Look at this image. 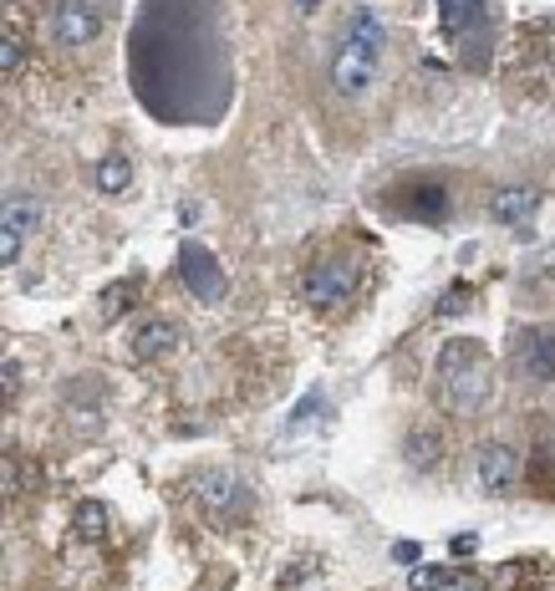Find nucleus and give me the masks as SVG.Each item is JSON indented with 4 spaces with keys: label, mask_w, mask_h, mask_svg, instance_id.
Listing matches in <instances>:
<instances>
[{
    "label": "nucleus",
    "mask_w": 555,
    "mask_h": 591,
    "mask_svg": "<svg viewBox=\"0 0 555 591\" xmlns=\"http://www.w3.org/2000/svg\"><path fill=\"white\" fill-rule=\"evenodd\" d=\"M383 51H387V26L377 21L373 6H357L347 16L337 51H331V92L337 97H367L383 77Z\"/></svg>",
    "instance_id": "1"
},
{
    "label": "nucleus",
    "mask_w": 555,
    "mask_h": 591,
    "mask_svg": "<svg viewBox=\"0 0 555 591\" xmlns=\"http://www.w3.org/2000/svg\"><path fill=\"white\" fill-rule=\"evenodd\" d=\"M438 393H444L448 413H479L489 403V357L479 342L454 337L438 352Z\"/></svg>",
    "instance_id": "2"
},
{
    "label": "nucleus",
    "mask_w": 555,
    "mask_h": 591,
    "mask_svg": "<svg viewBox=\"0 0 555 591\" xmlns=\"http://www.w3.org/2000/svg\"><path fill=\"white\" fill-rule=\"evenodd\" d=\"M444 37L464 67H489L495 51V0H438Z\"/></svg>",
    "instance_id": "3"
},
{
    "label": "nucleus",
    "mask_w": 555,
    "mask_h": 591,
    "mask_svg": "<svg viewBox=\"0 0 555 591\" xmlns=\"http://www.w3.org/2000/svg\"><path fill=\"white\" fill-rule=\"evenodd\" d=\"M184 495L205 510L209 520H219V525L245 520V515H250V505H255V495L245 490L240 480H235L230 470H199V474H189V480H184Z\"/></svg>",
    "instance_id": "4"
},
{
    "label": "nucleus",
    "mask_w": 555,
    "mask_h": 591,
    "mask_svg": "<svg viewBox=\"0 0 555 591\" xmlns=\"http://www.w3.org/2000/svg\"><path fill=\"white\" fill-rule=\"evenodd\" d=\"M108 31V11L97 0H57L47 11V37L57 51H82Z\"/></svg>",
    "instance_id": "5"
},
{
    "label": "nucleus",
    "mask_w": 555,
    "mask_h": 591,
    "mask_svg": "<svg viewBox=\"0 0 555 591\" xmlns=\"http://www.w3.org/2000/svg\"><path fill=\"white\" fill-rule=\"evenodd\" d=\"M351 290H357V266H351V255H321V260L301 276V296L311 306H337V302H347Z\"/></svg>",
    "instance_id": "6"
},
{
    "label": "nucleus",
    "mask_w": 555,
    "mask_h": 591,
    "mask_svg": "<svg viewBox=\"0 0 555 591\" xmlns=\"http://www.w3.org/2000/svg\"><path fill=\"white\" fill-rule=\"evenodd\" d=\"M393 205H398V215L418 219V225H448V219H454V199H448V184L444 179H408V184H398Z\"/></svg>",
    "instance_id": "7"
},
{
    "label": "nucleus",
    "mask_w": 555,
    "mask_h": 591,
    "mask_svg": "<svg viewBox=\"0 0 555 591\" xmlns=\"http://www.w3.org/2000/svg\"><path fill=\"white\" fill-rule=\"evenodd\" d=\"M179 276H184V286H189V296H199V302H209V306L230 296L225 266H219V260L199 240H184V250H179Z\"/></svg>",
    "instance_id": "8"
},
{
    "label": "nucleus",
    "mask_w": 555,
    "mask_h": 591,
    "mask_svg": "<svg viewBox=\"0 0 555 591\" xmlns=\"http://www.w3.org/2000/svg\"><path fill=\"white\" fill-rule=\"evenodd\" d=\"M515 367H519V377H531V383H555V326H519Z\"/></svg>",
    "instance_id": "9"
},
{
    "label": "nucleus",
    "mask_w": 555,
    "mask_h": 591,
    "mask_svg": "<svg viewBox=\"0 0 555 591\" xmlns=\"http://www.w3.org/2000/svg\"><path fill=\"white\" fill-rule=\"evenodd\" d=\"M474 480H479L484 495H509L519 480V454L509 444H484L479 454H474Z\"/></svg>",
    "instance_id": "10"
},
{
    "label": "nucleus",
    "mask_w": 555,
    "mask_h": 591,
    "mask_svg": "<svg viewBox=\"0 0 555 591\" xmlns=\"http://www.w3.org/2000/svg\"><path fill=\"white\" fill-rule=\"evenodd\" d=\"M31 229H37V199L11 194V199H6V215H0V260H6V266L21 260V245Z\"/></svg>",
    "instance_id": "11"
},
{
    "label": "nucleus",
    "mask_w": 555,
    "mask_h": 591,
    "mask_svg": "<svg viewBox=\"0 0 555 591\" xmlns=\"http://www.w3.org/2000/svg\"><path fill=\"white\" fill-rule=\"evenodd\" d=\"M541 209V189L535 184H505L489 194V219L495 225H531V215Z\"/></svg>",
    "instance_id": "12"
},
{
    "label": "nucleus",
    "mask_w": 555,
    "mask_h": 591,
    "mask_svg": "<svg viewBox=\"0 0 555 591\" xmlns=\"http://www.w3.org/2000/svg\"><path fill=\"white\" fill-rule=\"evenodd\" d=\"M169 352H179V326L163 322V316H148L133 332V357L138 363H163Z\"/></svg>",
    "instance_id": "13"
},
{
    "label": "nucleus",
    "mask_w": 555,
    "mask_h": 591,
    "mask_svg": "<svg viewBox=\"0 0 555 591\" xmlns=\"http://www.w3.org/2000/svg\"><path fill=\"white\" fill-rule=\"evenodd\" d=\"M403 459H408L413 474H434L438 464H444V434L428 429V423L408 429V439H403Z\"/></svg>",
    "instance_id": "14"
},
{
    "label": "nucleus",
    "mask_w": 555,
    "mask_h": 591,
    "mask_svg": "<svg viewBox=\"0 0 555 591\" xmlns=\"http://www.w3.org/2000/svg\"><path fill=\"white\" fill-rule=\"evenodd\" d=\"M138 290H143V280H138V276L112 280V286L102 290V302H97V316H102V322H118V316L138 302Z\"/></svg>",
    "instance_id": "15"
},
{
    "label": "nucleus",
    "mask_w": 555,
    "mask_h": 591,
    "mask_svg": "<svg viewBox=\"0 0 555 591\" xmlns=\"http://www.w3.org/2000/svg\"><path fill=\"white\" fill-rule=\"evenodd\" d=\"M108 525H112V515H108V505H102V500H82V505H77V515H72L77 541H102V535H108Z\"/></svg>",
    "instance_id": "16"
},
{
    "label": "nucleus",
    "mask_w": 555,
    "mask_h": 591,
    "mask_svg": "<svg viewBox=\"0 0 555 591\" xmlns=\"http://www.w3.org/2000/svg\"><path fill=\"white\" fill-rule=\"evenodd\" d=\"M413 591H484L474 577H454L448 567H423L413 571Z\"/></svg>",
    "instance_id": "17"
},
{
    "label": "nucleus",
    "mask_w": 555,
    "mask_h": 591,
    "mask_svg": "<svg viewBox=\"0 0 555 591\" xmlns=\"http://www.w3.org/2000/svg\"><path fill=\"white\" fill-rule=\"evenodd\" d=\"M128 184H133V164H128L122 154H108L102 164H97V189L102 194H122Z\"/></svg>",
    "instance_id": "18"
},
{
    "label": "nucleus",
    "mask_w": 555,
    "mask_h": 591,
    "mask_svg": "<svg viewBox=\"0 0 555 591\" xmlns=\"http://www.w3.org/2000/svg\"><path fill=\"white\" fill-rule=\"evenodd\" d=\"M21 72H26V41L16 37V26H6V31H0V77L16 82Z\"/></svg>",
    "instance_id": "19"
},
{
    "label": "nucleus",
    "mask_w": 555,
    "mask_h": 591,
    "mask_svg": "<svg viewBox=\"0 0 555 591\" xmlns=\"http://www.w3.org/2000/svg\"><path fill=\"white\" fill-rule=\"evenodd\" d=\"M469 302H474V290L464 286V280H454V286L444 290V302H438V316H459Z\"/></svg>",
    "instance_id": "20"
},
{
    "label": "nucleus",
    "mask_w": 555,
    "mask_h": 591,
    "mask_svg": "<svg viewBox=\"0 0 555 591\" xmlns=\"http://www.w3.org/2000/svg\"><path fill=\"white\" fill-rule=\"evenodd\" d=\"M535 561H515V567H499V581H505V587H525V577H535Z\"/></svg>",
    "instance_id": "21"
},
{
    "label": "nucleus",
    "mask_w": 555,
    "mask_h": 591,
    "mask_svg": "<svg viewBox=\"0 0 555 591\" xmlns=\"http://www.w3.org/2000/svg\"><path fill=\"white\" fill-rule=\"evenodd\" d=\"M321 408H326V398H321V393H311V398H306L301 408H296V429H306V423H316V418H321Z\"/></svg>",
    "instance_id": "22"
},
{
    "label": "nucleus",
    "mask_w": 555,
    "mask_h": 591,
    "mask_svg": "<svg viewBox=\"0 0 555 591\" xmlns=\"http://www.w3.org/2000/svg\"><path fill=\"white\" fill-rule=\"evenodd\" d=\"M474 551H479V535H474V531L448 535V555H474Z\"/></svg>",
    "instance_id": "23"
},
{
    "label": "nucleus",
    "mask_w": 555,
    "mask_h": 591,
    "mask_svg": "<svg viewBox=\"0 0 555 591\" xmlns=\"http://www.w3.org/2000/svg\"><path fill=\"white\" fill-rule=\"evenodd\" d=\"M16 383H21V363H6V403L16 398Z\"/></svg>",
    "instance_id": "24"
},
{
    "label": "nucleus",
    "mask_w": 555,
    "mask_h": 591,
    "mask_svg": "<svg viewBox=\"0 0 555 591\" xmlns=\"http://www.w3.org/2000/svg\"><path fill=\"white\" fill-rule=\"evenodd\" d=\"M551 270H555V250H551Z\"/></svg>",
    "instance_id": "25"
}]
</instances>
